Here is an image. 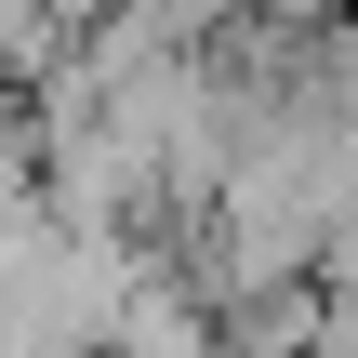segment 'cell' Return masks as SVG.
<instances>
[{
  "mask_svg": "<svg viewBox=\"0 0 358 358\" xmlns=\"http://www.w3.org/2000/svg\"><path fill=\"white\" fill-rule=\"evenodd\" d=\"M40 199H53V186H40V106H27V93L0 80V239H13V226H27Z\"/></svg>",
  "mask_w": 358,
  "mask_h": 358,
  "instance_id": "obj_1",
  "label": "cell"
}]
</instances>
